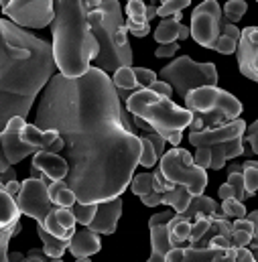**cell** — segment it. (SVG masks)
<instances>
[{"mask_svg": "<svg viewBox=\"0 0 258 262\" xmlns=\"http://www.w3.org/2000/svg\"><path fill=\"white\" fill-rule=\"evenodd\" d=\"M35 124L63 138L65 183L79 203L120 197L138 167L140 136L122 122L118 90L90 66L79 77L53 73L43 88Z\"/></svg>", "mask_w": 258, "mask_h": 262, "instance_id": "6da1fadb", "label": "cell"}, {"mask_svg": "<svg viewBox=\"0 0 258 262\" xmlns=\"http://www.w3.org/2000/svg\"><path fill=\"white\" fill-rule=\"evenodd\" d=\"M53 73L51 45L0 18V132L10 118L29 116Z\"/></svg>", "mask_w": 258, "mask_h": 262, "instance_id": "7a4b0ae2", "label": "cell"}, {"mask_svg": "<svg viewBox=\"0 0 258 262\" xmlns=\"http://www.w3.org/2000/svg\"><path fill=\"white\" fill-rule=\"evenodd\" d=\"M98 0H55L53 2V61L65 77L83 75L98 51V43L90 27V10Z\"/></svg>", "mask_w": 258, "mask_h": 262, "instance_id": "3957f363", "label": "cell"}, {"mask_svg": "<svg viewBox=\"0 0 258 262\" xmlns=\"http://www.w3.org/2000/svg\"><path fill=\"white\" fill-rule=\"evenodd\" d=\"M90 27L98 43L92 66L104 73H114L118 67L132 66V47L118 0H98L90 10Z\"/></svg>", "mask_w": 258, "mask_h": 262, "instance_id": "277c9868", "label": "cell"}, {"mask_svg": "<svg viewBox=\"0 0 258 262\" xmlns=\"http://www.w3.org/2000/svg\"><path fill=\"white\" fill-rule=\"evenodd\" d=\"M126 108L132 116L144 120L155 132L165 136L167 132H183L191 122V112L187 108H179L161 94L150 92L148 88H138L126 96Z\"/></svg>", "mask_w": 258, "mask_h": 262, "instance_id": "5b68a950", "label": "cell"}, {"mask_svg": "<svg viewBox=\"0 0 258 262\" xmlns=\"http://www.w3.org/2000/svg\"><path fill=\"white\" fill-rule=\"evenodd\" d=\"M244 130L246 124L238 116L234 120L205 124L197 130H189V142L195 146H207L211 152L209 169L220 171L228 159L244 155Z\"/></svg>", "mask_w": 258, "mask_h": 262, "instance_id": "8992f818", "label": "cell"}, {"mask_svg": "<svg viewBox=\"0 0 258 262\" xmlns=\"http://www.w3.org/2000/svg\"><path fill=\"white\" fill-rule=\"evenodd\" d=\"M157 77L167 81L175 94L185 98L187 92H191L195 88L216 85L218 83V69L213 63H197L191 57L183 55L167 67H163Z\"/></svg>", "mask_w": 258, "mask_h": 262, "instance_id": "52a82bcc", "label": "cell"}, {"mask_svg": "<svg viewBox=\"0 0 258 262\" xmlns=\"http://www.w3.org/2000/svg\"><path fill=\"white\" fill-rule=\"evenodd\" d=\"M161 173L171 185H185L191 195H199L207 187V173L205 169L197 167L189 150L175 146L167 152H163L159 163Z\"/></svg>", "mask_w": 258, "mask_h": 262, "instance_id": "ba28073f", "label": "cell"}, {"mask_svg": "<svg viewBox=\"0 0 258 262\" xmlns=\"http://www.w3.org/2000/svg\"><path fill=\"white\" fill-rule=\"evenodd\" d=\"M183 100L189 112H220L226 120H234L242 114L240 100L216 85L195 88L191 92H187Z\"/></svg>", "mask_w": 258, "mask_h": 262, "instance_id": "9c48e42d", "label": "cell"}, {"mask_svg": "<svg viewBox=\"0 0 258 262\" xmlns=\"http://www.w3.org/2000/svg\"><path fill=\"white\" fill-rule=\"evenodd\" d=\"M4 16L20 29H45L53 20V0H0Z\"/></svg>", "mask_w": 258, "mask_h": 262, "instance_id": "30bf717a", "label": "cell"}, {"mask_svg": "<svg viewBox=\"0 0 258 262\" xmlns=\"http://www.w3.org/2000/svg\"><path fill=\"white\" fill-rule=\"evenodd\" d=\"M47 185H49V179L43 177V175L29 177L27 181L20 183V189L14 195V201L18 205L20 215L33 217L39 226L45 222L47 213L53 207V203L49 199V193H47Z\"/></svg>", "mask_w": 258, "mask_h": 262, "instance_id": "8fae6325", "label": "cell"}, {"mask_svg": "<svg viewBox=\"0 0 258 262\" xmlns=\"http://www.w3.org/2000/svg\"><path fill=\"white\" fill-rule=\"evenodd\" d=\"M220 25H222V8L218 0H203L191 12L189 37H193L195 43H199L201 47L213 49L220 37Z\"/></svg>", "mask_w": 258, "mask_h": 262, "instance_id": "7c38bea8", "label": "cell"}, {"mask_svg": "<svg viewBox=\"0 0 258 262\" xmlns=\"http://www.w3.org/2000/svg\"><path fill=\"white\" fill-rule=\"evenodd\" d=\"M23 124H25V118L23 116H14V118H10L6 122V126L0 132V142H2V148H4L6 159H8L10 165L20 163L25 157H29V155L35 152V148L31 144H27V142L20 140V128H23Z\"/></svg>", "mask_w": 258, "mask_h": 262, "instance_id": "4fadbf2b", "label": "cell"}, {"mask_svg": "<svg viewBox=\"0 0 258 262\" xmlns=\"http://www.w3.org/2000/svg\"><path fill=\"white\" fill-rule=\"evenodd\" d=\"M258 31L256 27H248L240 31V39L236 45V57H238V67L244 77L256 81L258 79V51H256Z\"/></svg>", "mask_w": 258, "mask_h": 262, "instance_id": "5bb4252c", "label": "cell"}, {"mask_svg": "<svg viewBox=\"0 0 258 262\" xmlns=\"http://www.w3.org/2000/svg\"><path fill=\"white\" fill-rule=\"evenodd\" d=\"M120 215H122V199L120 197L98 201L94 217L85 228H90L96 234H114Z\"/></svg>", "mask_w": 258, "mask_h": 262, "instance_id": "9a60e30c", "label": "cell"}, {"mask_svg": "<svg viewBox=\"0 0 258 262\" xmlns=\"http://www.w3.org/2000/svg\"><path fill=\"white\" fill-rule=\"evenodd\" d=\"M175 215V211H163V213H155L150 215L148 220V230H150V246H153V252H150V262H163L165 260V254L173 248L171 240H169V228H167V222Z\"/></svg>", "mask_w": 258, "mask_h": 262, "instance_id": "2e32d148", "label": "cell"}, {"mask_svg": "<svg viewBox=\"0 0 258 262\" xmlns=\"http://www.w3.org/2000/svg\"><path fill=\"white\" fill-rule=\"evenodd\" d=\"M33 177H47L49 181L65 179L67 175V161L59 157V152H47V150H35L33 163H31Z\"/></svg>", "mask_w": 258, "mask_h": 262, "instance_id": "e0dca14e", "label": "cell"}, {"mask_svg": "<svg viewBox=\"0 0 258 262\" xmlns=\"http://www.w3.org/2000/svg\"><path fill=\"white\" fill-rule=\"evenodd\" d=\"M67 248H69V252L73 254V258H77V260H79V258L85 260L88 256L100 252V248H102L100 234L92 232L90 228H85V230H73Z\"/></svg>", "mask_w": 258, "mask_h": 262, "instance_id": "ac0fdd59", "label": "cell"}, {"mask_svg": "<svg viewBox=\"0 0 258 262\" xmlns=\"http://www.w3.org/2000/svg\"><path fill=\"white\" fill-rule=\"evenodd\" d=\"M126 14L124 27L134 37H146L150 33V25L146 20V6L142 0H126Z\"/></svg>", "mask_w": 258, "mask_h": 262, "instance_id": "d6986e66", "label": "cell"}, {"mask_svg": "<svg viewBox=\"0 0 258 262\" xmlns=\"http://www.w3.org/2000/svg\"><path fill=\"white\" fill-rule=\"evenodd\" d=\"M187 37H189V27L181 25V20H177V18L165 16V18L159 23V27L155 29V39H157L159 45H163V43H173V41H183V39H187Z\"/></svg>", "mask_w": 258, "mask_h": 262, "instance_id": "ffe728a7", "label": "cell"}, {"mask_svg": "<svg viewBox=\"0 0 258 262\" xmlns=\"http://www.w3.org/2000/svg\"><path fill=\"white\" fill-rule=\"evenodd\" d=\"M238 39H240V29L232 23H226L222 18V25H220V37L213 45V51L222 53V55H230L236 51V45H238Z\"/></svg>", "mask_w": 258, "mask_h": 262, "instance_id": "44dd1931", "label": "cell"}, {"mask_svg": "<svg viewBox=\"0 0 258 262\" xmlns=\"http://www.w3.org/2000/svg\"><path fill=\"white\" fill-rule=\"evenodd\" d=\"M250 242H256V224H252L246 217H238L232 224L230 244L234 248H238V246H248Z\"/></svg>", "mask_w": 258, "mask_h": 262, "instance_id": "7402d4cb", "label": "cell"}, {"mask_svg": "<svg viewBox=\"0 0 258 262\" xmlns=\"http://www.w3.org/2000/svg\"><path fill=\"white\" fill-rule=\"evenodd\" d=\"M167 228H169V240H171V244L185 248V242H187L189 230H191V222H189L185 215L175 213V215L167 222Z\"/></svg>", "mask_w": 258, "mask_h": 262, "instance_id": "603a6c76", "label": "cell"}, {"mask_svg": "<svg viewBox=\"0 0 258 262\" xmlns=\"http://www.w3.org/2000/svg\"><path fill=\"white\" fill-rule=\"evenodd\" d=\"M191 191L185 185H173L169 191H165L161 195V205H171L175 209V213H183L187 203L191 201Z\"/></svg>", "mask_w": 258, "mask_h": 262, "instance_id": "cb8c5ba5", "label": "cell"}, {"mask_svg": "<svg viewBox=\"0 0 258 262\" xmlns=\"http://www.w3.org/2000/svg\"><path fill=\"white\" fill-rule=\"evenodd\" d=\"M37 232H39V238H41V242H43V252H45L49 258H61L65 254V250H67L69 240L57 238V236L49 234V232H47L43 226H39V224H37Z\"/></svg>", "mask_w": 258, "mask_h": 262, "instance_id": "d4e9b609", "label": "cell"}, {"mask_svg": "<svg viewBox=\"0 0 258 262\" xmlns=\"http://www.w3.org/2000/svg\"><path fill=\"white\" fill-rule=\"evenodd\" d=\"M183 260H226V250L213 246H185Z\"/></svg>", "mask_w": 258, "mask_h": 262, "instance_id": "484cf974", "label": "cell"}, {"mask_svg": "<svg viewBox=\"0 0 258 262\" xmlns=\"http://www.w3.org/2000/svg\"><path fill=\"white\" fill-rule=\"evenodd\" d=\"M218 203L211 199V197H205L203 193H199V195H193L191 197V201L187 203V207H185V211L181 213V215H185L189 222H191V217H193L195 213H207V215H216L218 213Z\"/></svg>", "mask_w": 258, "mask_h": 262, "instance_id": "4316f807", "label": "cell"}, {"mask_svg": "<svg viewBox=\"0 0 258 262\" xmlns=\"http://www.w3.org/2000/svg\"><path fill=\"white\" fill-rule=\"evenodd\" d=\"M110 79H112V83H114V88H116L118 92H134V90H138L134 71H132V67L130 66L118 67Z\"/></svg>", "mask_w": 258, "mask_h": 262, "instance_id": "83f0119b", "label": "cell"}, {"mask_svg": "<svg viewBox=\"0 0 258 262\" xmlns=\"http://www.w3.org/2000/svg\"><path fill=\"white\" fill-rule=\"evenodd\" d=\"M240 173L244 179V187L250 195H254L258 189V165L254 161H248L244 165H240Z\"/></svg>", "mask_w": 258, "mask_h": 262, "instance_id": "f1b7e54d", "label": "cell"}, {"mask_svg": "<svg viewBox=\"0 0 258 262\" xmlns=\"http://www.w3.org/2000/svg\"><path fill=\"white\" fill-rule=\"evenodd\" d=\"M222 215L224 217H234V220H238V217H246V207H244V201H238V199H234V197H226V199H222Z\"/></svg>", "mask_w": 258, "mask_h": 262, "instance_id": "f546056e", "label": "cell"}, {"mask_svg": "<svg viewBox=\"0 0 258 262\" xmlns=\"http://www.w3.org/2000/svg\"><path fill=\"white\" fill-rule=\"evenodd\" d=\"M96 203H98V201H96ZM96 203H79V201H75V203L69 207L71 213H73V217H75V224L88 226V224L92 222V217H94Z\"/></svg>", "mask_w": 258, "mask_h": 262, "instance_id": "4dcf8cb0", "label": "cell"}, {"mask_svg": "<svg viewBox=\"0 0 258 262\" xmlns=\"http://www.w3.org/2000/svg\"><path fill=\"white\" fill-rule=\"evenodd\" d=\"M130 191L134 195H146L148 191H153V173H140V175H132L130 179Z\"/></svg>", "mask_w": 258, "mask_h": 262, "instance_id": "1f68e13d", "label": "cell"}, {"mask_svg": "<svg viewBox=\"0 0 258 262\" xmlns=\"http://www.w3.org/2000/svg\"><path fill=\"white\" fill-rule=\"evenodd\" d=\"M246 10H248V4H246L244 0H230V2H226V6H224V16H226L224 20L236 25V23L244 16Z\"/></svg>", "mask_w": 258, "mask_h": 262, "instance_id": "d6a6232c", "label": "cell"}, {"mask_svg": "<svg viewBox=\"0 0 258 262\" xmlns=\"http://www.w3.org/2000/svg\"><path fill=\"white\" fill-rule=\"evenodd\" d=\"M138 136H140V157H138V165L144 167V169H148V167H153V165L159 161V157H157V152H155L150 140L144 138L142 134H138Z\"/></svg>", "mask_w": 258, "mask_h": 262, "instance_id": "836d02e7", "label": "cell"}, {"mask_svg": "<svg viewBox=\"0 0 258 262\" xmlns=\"http://www.w3.org/2000/svg\"><path fill=\"white\" fill-rule=\"evenodd\" d=\"M226 183L234 189V199H238V201H246L248 197H252L248 191H246V187H244V179H242V173H240V171H230Z\"/></svg>", "mask_w": 258, "mask_h": 262, "instance_id": "e575fe53", "label": "cell"}, {"mask_svg": "<svg viewBox=\"0 0 258 262\" xmlns=\"http://www.w3.org/2000/svg\"><path fill=\"white\" fill-rule=\"evenodd\" d=\"M189 4H191V0H161V6L155 10V14H159L161 18L171 16V14H179Z\"/></svg>", "mask_w": 258, "mask_h": 262, "instance_id": "d590c367", "label": "cell"}, {"mask_svg": "<svg viewBox=\"0 0 258 262\" xmlns=\"http://www.w3.org/2000/svg\"><path fill=\"white\" fill-rule=\"evenodd\" d=\"M20 222H16L14 226H10V228H6V230H2L0 228V262L6 260V254H8V242H10V238L14 236V234H18L20 232Z\"/></svg>", "mask_w": 258, "mask_h": 262, "instance_id": "8d00e7d4", "label": "cell"}, {"mask_svg": "<svg viewBox=\"0 0 258 262\" xmlns=\"http://www.w3.org/2000/svg\"><path fill=\"white\" fill-rule=\"evenodd\" d=\"M55 217H57L59 226L63 228L67 234H73V230H75V217H73V213H71L69 207H57L55 205Z\"/></svg>", "mask_w": 258, "mask_h": 262, "instance_id": "74e56055", "label": "cell"}, {"mask_svg": "<svg viewBox=\"0 0 258 262\" xmlns=\"http://www.w3.org/2000/svg\"><path fill=\"white\" fill-rule=\"evenodd\" d=\"M132 71H134V77H136L138 88H148L153 81H157V79H159V77H157V73H155V71H150V69H146V67H132Z\"/></svg>", "mask_w": 258, "mask_h": 262, "instance_id": "f35d334b", "label": "cell"}, {"mask_svg": "<svg viewBox=\"0 0 258 262\" xmlns=\"http://www.w3.org/2000/svg\"><path fill=\"white\" fill-rule=\"evenodd\" d=\"M51 203L57 205V207H71V205L75 203V193L65 185V187H61V189L57 191V195L51 199Z\"/></svg>", "mask_w": 258, "mask_h": 262, "instance_id": "ab89813d", "label": "cell"}, {"mask_svg": "<svg viewBox=\"0 0 258 262\" xmlns=\"http://www.w3.org/2000/svg\"><path fill=\"white\" fill-rule=\"evenodd\" d=\"M173 185L165 179V175L161 173V169H157L155 173H153V191H159V193H165V191H169Z\"/></svg>", "mask_w": 258, "mask_h": 262, "instance_id": "60d3db41", "label": "cell"}, {"mask_svg": "<svg viewBox=\"0 0 258 262\" xmlns=\"http://www.w3.org/2000/svg\"><path fill=\"white\" fill-rule=\"evenodd\" d=\"M209 161H211V152H209V148H207V146H197V150H195V159H193L195 165L201 167V169H209Z\"/></svg>", "mask_w": 258, "mask_h": 262, "instance_id": "b9f144b4", "label": "cell"}, {"mask_svg": "<svg viewBox=\"0 0 258 262\" xmlns=\"http://www.w3.org/2000/svg\"><path fill=\"white\" fill-rule=\"evenodd\" d=\"M177 51H179L177 41H173V43H163V45H159V49L155 51V57H159V59H163V57H173Z\"/></svg>", "mask_w": 258, "mask_h": 262, "instance_id": "7bdbcfd3", "label": "cell"}, {"mask_svg": "<svg viewBox=\"0 0 258 262\" xmlns=\"http://www.w3.org/2000/svg\"><path fill=\"white\" fill-rule=\"evenodd\" d=\"M148 90L155 92V94H161V96H165V98H171V96H173V88H171L167 81H163V79L153 81V83L148 85Z\"/></svg>", "mask_w": 258, "mask_h": 262, "instance_id": "ee69618b", "label": "cell"}, {"mask_svg": "<svg viewBox=\"0 0 258 262\" xmlns=\"http://www.w3.org/2000/svg\"><path fill=\"white\" fill-rule=\"evenodd\" d=\"M246 132V140L250 142V150L256 155L258 152V124L256 122H252L250 124V128L248 130H244Z\"/></svg>", "mask_w": 258, "mask_h": 262, "instance_id": "f6af8a7d", "label": "cell"}, {"mask_svg": "<svg viewBox=\"0 0 258 262\" xmlns=\"http://www.w3.org/2000/svg\"><path fill=\"white\" fill-rule=\"evenodd\" d=\"M161 195L163 193H159V191H148L146 195H140V201L146 207H157V205H161Z\"/></svg>", "mask_w": 258, "mask_h": 262, "instance_id": "bcb514c9", "label": "cell"}, {"mask_svg": "<svg viewBox=\"0 0 258 262\" xmlns=\"http://www.w3.org/2000/svg\"><path fill=\"white\" fill-rule=\"evenodd\" d=\"M165 260L167 262H181L183 260V248H181V246H173V248L165 254Z\"/></svg>", "mask_w": 258, "mask_h": 262, "instance_id": "7dc6e473", "label": "cell"}, {"mask_svg": "<svg viewBox=\"0 0 258 262\" xmlns=\"http://www.w3.org/2000/svg\"><path fill=\"white\" fill-rule=\"evenodd\" d=\"M234 260L252 262L254 260V256H252V252H248V250H246V246H238V248H234Z\"/></svg>", "mask_w": 258, "mask_h": 262, "instance_id": "c3c4849f", "label": "cell"}, {"mask_svg": "<svg viewBox=\"0 0 258 262\" xmlns=\"http://www.w3.org/2000/svg\"><path fill=\"white\" fill-rule=\"evenodd\" d=\"M49 256L45 254V252H41V250H31L29 254H25V260H47Z\"/></svg>", "mask_w": 258, "mask_h": 262, "instance_id": "681fc988", "label": "cell"}, {"mask_svg": "<svg viewBox=\"0 0 258 262\" xmlns=\"http://www.w3.org/2000/svg\"><path fill=\"white\" fill-rule=\"evenodd\" d=\"M12 165L8 163V159H6V152H4V148H2V142H0V173H4V171H8Z\"/></svg>", "mask_w": 258, "mask_h": 262, "instance_id": "f907efd6", "label": "cell"}, {"mask_svg": "<svg viewBox=\"0 0 258 262\" xmlns=\"http://www.w3.org/2000/svg\"><path fill=\"white\" fill-rule=\"evenodd\" d=\"M4 187H6V191H8L10 195L14 197L16 193H18V189H20V181H18V179H12V181H8Z\"/></svg>", "mask_w": 258, "mask_h": 262, "instance_id": "816d5d0a", "label": "cell"}, {"mask_svg": "<svg viewBox=\"0 0 258 262\" xmlns=\"http://www.w3.org/2000/svg\"><path fill=\"white\" fill-rule=\"evenodd\" d=\"M218 195L222 197V199H226V197H234V189H232L228 183H224V185H220V189H218Z\"/></svg>", "mask_w": 258, "mask_h": 262, "instance_id": "f5cc1de1", "label": "cell"}, {"mask_svg": "<svg viewBox=\"0 0 258 262\" xmlns=\"http://www.w3.org/2000/svg\"><path fill=\"white\" fill-rule=\"evenodd\" d=\"M12 179H16V171H14L12 167H10L8 171H4V173H0V181H2L4 185H6L8 181H12Z\"/></svg>", "mask_w": 258, "mask_h": 262, "instance_id": "db71d44e", "label": "cell"}, {"mask_svg": "<svg viewBox=\"0 0 258 262\" xmlns=\"http://www.w3.org/2000/svg\"><path fill=\"white\" fill-rule=\"evenodd\" d=\"M6 260H25V254L12 252V254H6Z\"/></svg>", "mask_w": 258, "mask_h": 262, "instance_id": "11a10c76", "label": "cell"}, {"mask_svg": "<svg viewBox=\"0 0 258 262\" xmlns=\"http://www.w3.org/2000/svg\"><path fill=\"white\" fill-rule=\"evenodd\" d=\"M155 10H157L155 6H146V20H150L155 16Z\"/></svg>", "mask_w": 258, "mask_h": 262, "instance_id": "9f6ffc18", "label": "cell"}]
</instances>
